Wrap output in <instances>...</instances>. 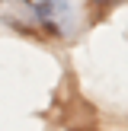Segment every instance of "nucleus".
I'll list each match as a JSON object with an SVG mask.
<instances>
[{
    "instance_id": "f257e3e1",
    "label": "nucleus",
    "mask_w": 128,
    "mask_h": 131,
    "mask_svg": "<svg viewBox=\"0 0 128 131\" xmlns=\"http://www.w3.org/2000/svg\"><path fill=\"white\" fill-rule=\"evenodd\" d=\"M0 23L13 26L19 32H38L45 29V19L38 13V3L32 0H0Z\"/></svg>"
},
{
    "instance_id": "f03ea898",
    "label": "nucleus",
    "mask_w": 128,
    "mask_h": 131,
    "mask_svg": "<svg viewBox=\"0 0 128 131\" xmlns=\"http://www.w3.org/2000/svg\"><path fill=\"white\" fill-rule=\"evenodd\" d=\"M90 3H109V0H90Z\"/></svg>"
}]
</instances>
